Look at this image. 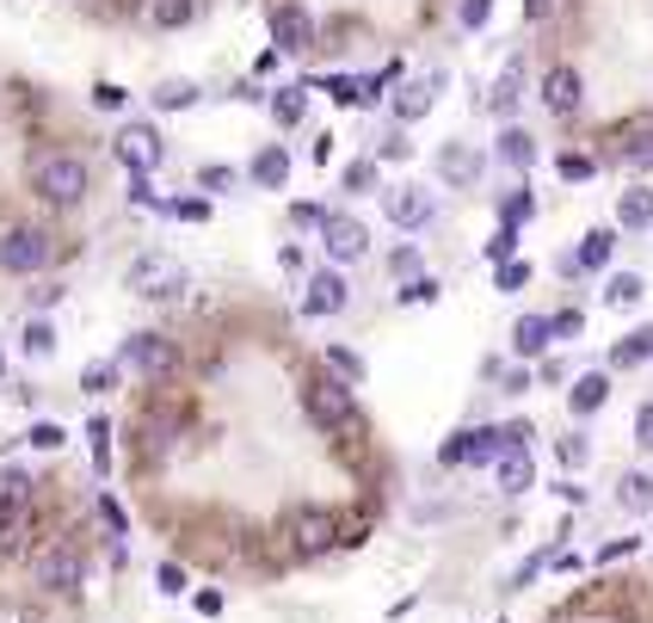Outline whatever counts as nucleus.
Masks as SVG:
<instances>
[{"instance_id": "nucleus-1", "label": "nucleus", "mask_w": 653, "mask_h": 623, "mask_svg": "<svg viewBox=\"0 0 653 623\" xmlns=\"http://www.w3.org/2000/svg\"><path fill=\"white\" fill-rule=\"evenodd\" d=\"M309 414H314V426L321 433H333V438H345V445H358L364 438V407L352 402V383L345 376H314L309 383Z\"/></svg>"}, {"instance_id": "nucleus-2", "label": "nucleus", "mask_w": 653, "mask_h": 623, "mask_svg": "<svg viewBox=\"0 0 653 623\" xmlns=\"http://www.w3.org/2000/svg\"><path fill=\"white\" fill-rule=\"evenodd\" d=\"M32 186H37V198H44V204H80V198H87V161H80V155L37 161Z\"/></svg>"}, {"instance_id": "nucleus-3", "label": "nucleus", "mask_w": 653, "mask_h": 623, "mask_svg": "<svg viewBox=\"0 0 653 623\" xmlns=\"http://www.w3.org/2000/svg\"><path fill=\"white\" fill-rule=\"evenodd\" d=\"M284 537H290L296 556H326V549L340 544V518L326 513V506H296L284 518Z\"/></svg>"}, {"instance_id": "nucleus-4", "label": "nucleus", "mask_w": 653, "mask_h": 623, "mask_svg": "<svg viewBox=\"0 0 653 623\" xmlns=\"http://www.w3.org/2000/svg\"><path fill=\"white\" fill-rule=\"evenodd\" d=\"M118 359H124L130 371H142V376H173L179 371V346L161 340V334H130Z\"/></svg>"}, {"instance_id": "nucleus-5", "label": "nucleus", "mask_w": 653, "mask_h": 623, "mask_svg": "<svg viewBox=\"0 0 653 623\" xmlns=\"http://www.w3.org/2000/svg\"><path fill=\"white\" fill-rule=\"evenodd\" d=\"M80 580H87V561H80L75 544H56V549H44V556H37V587H49V592H75Z\"/></svg>"}, {"instance_id": "nucleus-6", "label": "nucleus", "mask_w": 653, "mask_h": 623, "mask_svg": "<svg viewBox=\"0 0 653 623\" xmlns=\"http://www.w3.org/2000/svg\"><path fill=\"white\" fill-rule=\"evenodd\" d=\"M321 241L333 260H364V248H370V229H364L358 217H345V210H333V217H321Z\"/></svg>"}, {"instance_id": "nucleus-7", "label": "nucleus", "mask_w": 653, "mask_h": 623, "mask_svg": "<svg viewBox=\"0 0 653 623\" xmlns=\"http://www.w3.org/2000/svg\"><path fill=\"white\" fill-rule=\"evenodd\" d=\"M0 265H7V272H37V265H49V234L44 229H13L0 241Z\"/></svg>"}, {"instance_id": "nucleus-8", "label": "nucleus", "mask_w": 653, "mask_h": 623, "mask_svg": "<svg viewBox=\"0 0 653 623\" xmlns=\"http://www.w3.org/2000/svg\"><path fill=\"white\" fill-rule=\"evenodd\" d=\"M130 284L142 296H179L186 291V265H167V260H136L130 265Z\"/></svg>"}, {"instance_id": "nucleus-9", "label": "nucleus", "mask_w": 653, "mask_h": 623, "mask_svg": "<svg viewBox=\"0 0 653 623\" xmlns=\"http://www.w3.org/2000/svg\"><path fill=\"white\" fill-rule=\"evenodd\" d=\"M617 155L635 161V167H653V111H635L629 124H617Z\"/></svg>"}, {"instance_id": "nucleus-10", "label": "nucleus", "mask_w": 653, "mask_h": 623, "mask_svg": "<svg viewBox=\"0 0 653 623\" xmlns=\"http://www.w3.org/2000/svg\"><path fill=\"white\" fill-rule=\"evenodd\" d=\"M383 210H389L395 229H425V222H432V198H425L420 186H395L389 198H383Z\"/></svg>"}, {"instance_id": "nucleus-11", "label": "nucleus", "mask_w": 653, "mask_h": 623, "mask_svg": "<svg viewBox=\"0 0 653 623\" xmlns=\"http://www.w3.org/2000/svg\"><path fill=\"white\" fill-rule=\"evenodd\" d=\"M272 37H278V50L302 56V50H314V19L302 13V7H278V13H272Z\"/></svg>"}, {"instance_id": "nucleus-12", "label": "nucleus", "mask_w": 653, "mask_h": 623, "mask_svg": "<svg viewBox=\"0 0 653 623\" xmlns=\"http://www.w3.org/2000/svg\"><path fill=\"white\" fill-rule=\"evenodd\" d=\"M118 155H124L130 173H148V167L161 161V136H155L148 124H130L124 136H118Z\"/></svg>"}, {"instance_id": "nucleus-13", "label": "nucleus", "mask_w": 653, "mask_h": 623, "mask_svg": "<svg viewBox=\"0 0 653 623\" xmlns=\"http://www.w3.org/2000/svg\"><path fill=\"white\" fill-rule=\"evenodd\" d=\"M345 309V278L340 272H314L309 296H302V315H340Z\"/></svg>"}, {"instance_id": "nucleus-14", "label": "nucleus", "mask_w": 653, "mask_h": 623, "mask_svg": "<svg viewBox=\"0 0 653 623\" xmlns=\"http://www.w3.org/2000/svg\"><path fill=\"white\" fill-rule=\"evenodd\" d=\"M543 106L555 111V118L579 111V75H574V68H549V80H543Z\"/></svg>"}, {"instance_id": "nucleus-15", "label": "nucleus", "mask_w": 653, "mask_h": 623, "mask_svg": "<svg viewBox=\"0 0 653 623\" xmlns=\"http://www.w3.org/2000/svg\"><path fill=\"white\" fill-rule=\"evenodd\" d=\"M549 340H555V321H549V315H524V321L512 328V346L524 352V359H536Z\"/></svg>"}, {"instance_id": "nucleus-16", "label": "nucleus", "mask_w": 653, "mask_h": 623, "mask_svg": "<svg viewBox=\"0 0 653 623\" xmlns=\"http://www.w3.org/2000/svg\"><path fill=\"white\" fill-rule=\"evenodd\" d=\"M530 482H536V469H530V445H518V451L499 457V488H506V494H524Z\"/></svg>"}, {"instance_id": "nucleus-17", "label": "nucleus", "mask_w": 653, "mask_h": 623, "mask_svg": "<svg viewBox=\"0 0 653 623\" xmlns=\"http://www.w3.org/2000/svg\"><path fill=\"white\" fill-rule=\"evenodd\" d=\"M567 402H574V414H598V407L610 402V376L605 371H586L574 383V395H567Z\"/></svg>"}, {"instance_id": "nucleus-18", "label": "nucleus", "mask_w": 653, "mask_h": 623, "mask_svg": "<svg viewBox=\"0 0 653 623\" xmlns=\"http://www.w3.org/2000/svg\"><path fill=\"white\" fill-rule=\"evenodd\" d=\"M438 173H444L451 186H468V179L482 173V161H475V149H463V142H451V149L438 155Z\"/></svg>"}, {"instance_id": "nucleus-19", "label": "nucleus", "mask_w": 653, "mask_h": 623, "mask_svg": "<svg viewBox=\"0 0 653 623\" xmlns=\"http://www.w3.org/2000/svg\"><path fill=\"white\" fill-rule=\"evenodd\" d=\"M253 179H259L265 192H278L284 179H290V155H284V149H259V155H253Z\"/></svg>"}, {"instance_id": "nucleus-20", "label": "nucleus", "mask_w": 653, "mask_h": 623, "mask_svg": "<svg viewBox=\"0 0 653 623\" xmlns=\"http://www.w3.org/2000/svg\"><path fill=\"white\" fill-rule=\"evenodd\" d=\"M610 248H617V234L591 229L586 241H579V253H567V272H574V265H610Z\"/></svg>"}, {"instance_id": "nucleus-21", "label": "nucleus", "mask_w": 653, "mask_h": 623, "mask_svg": "<svg viewBox=\"0 0 653 623\" xmlns=\"http://www.w3.org/2000/svg\"><path fill=\"white\" fill-rule=\"evenodd\" d=\"M617 222H622V229H648V222H653V192H622Z\"/></svg>"}, {"instance_id": "nucleus-22", "label": "nucleus", "mask_w": 653, "mask_h": 623, "mask_svg": "<svg viewBox=\"0 0 653 623\" xmlns=\"http://www.w3.org/2000/svg\"><path fill=\"white\" fill-rule=\"evenodd\" d=\"M641 359H653V328H635L629 340L617 346V352H610V364H617V371H629V364H641Z\"/></svg>"}, {"instance_id": "nucleus-23", "label": "nucleus", "mask_w": 653, "mask_h": 623, "mask_svg": "<svg viewBox=\"0 0 653 623\" xmlns=\"http://www.w3.org/2000/svg\"><path fill=\"white\" fill-rule=\"evenodd\" d=\"M499 161H506V167H530V161H536L530 130H506V136H499Z\"/></svg>"}, {"instance_id": "nucleus-24", "label": "nucleus", "mask_w": 653, "mask_h": 623, "mask_svg": "<svg viewBox=\"0 0 653 623\" xmlns=\"http://www.w3.org/2000/svg\"><path fill=\"white\" fill-rule=\"evenodd\" d=\"M302 111H309L302 87H278V94H272V118H278V124H302Z\"/></svg>"}, {"instance_id": "nucleus-25", "label": "nucleus", "mask_w": 653, "mask_h": 623, "mask_svg": "<svg viewBox=\"0 0 653 623\" xmlns=\"http://www.w3.org/2000/svg\"><path fill=\"white\" fill-rule=\"evenodd\" d=\"M605 303H610V309H635V303H641V278H635V272H617V278L605 284Z\"/></svg>"}, {"instance_id": "nucleus-26", "label": "nucleus", "mask_w": 653, "mask_h": 623, "mask_svg": "<svg viewBox=\"0 0 653 623\" xmlns=\"http://www.w3.org/2000/svg\"><path fill=\"white\" fill-rule=\"evenodd\" d=\"M622 506H629V513H648L653 506V476H622Z\"/></svg>"}, {"instance_id": "nucleus-27", "label": "nucleus", "mask_w": 653, "mask_h": 623, "mask_svg": "<svg viewBox=\"0 0 653 623\" xmlns=\"http://www.w3.org/2000/svg\"><path fill=\"white\" fill-rule=\"evenodd\" d=\"M19 537H25V506H7V500H0V556H13Z\"/></svg>"}, {"instance_id": "nucleus-28", "label": "nucleus", "mask_w": 653, "mask_h": 623, "mask_svg": "<svg viewBox=\"0 0 653 623\" xmlns=\"http://www.w3.org/2000/svg\"><path fill=\"white\" fill-rule=\"evenodd\" d=\"M191 99H198V87H191V80H161V87H155V106L161 111H186Z\"/></svg>"}, {"instance_id": "nucleus-29", "label": "nucleus", "mask_w": 653, "mask_h": 623, "mask_svg": "<svg viewBox=\"0 0 653 623\" xmlns=\"http://www.w3.org/2000/svg\"><path fill=\"white\" fill-rule=\"evenodd\" d=\"M0 500H7V506H25V500H32V476H25V469H0Z\"/></svg>"}, {"instance_id": "nucleus-30", "label": "nucleus", "mask_w": 653, "mask_h": 623, "mask_svg": "<svg viewBox=\"0 0 653 623\" xmlns=\"http://www.w3.org/2000/svg\"><path fill=\"white\" fill-rule=\"evenodd\" d=\"M530 210H536V198H530L524 186L506 192V204H499V217H506V229H518V222H530Z\"/></svg>"}, {"instance_id": "nucleus-31", "label": "nucleus", "mask_w": 653, "mask_h": 623, "mask_svg": "<svg viewBox=\"0 0 653 623\" xmlns=\"http://www.w3.org/2000/svg\"><path fill=\"white\" fill-rule=\"evenodd\" d=\"M25 352H32V359H49V352H56V328H49V321H25Z\"/></svg>"}, {"instance_id": "nucleus-32", "label": "nucleus", "mask_w": 653, "mask_h": 623, "mask_svg": "<svg viewBox=\"0 0 653 623\" xmlns=\"http://www.w3.org/2000/svg\"><path fill=\"white\" fill-rule=\"evenodd\" d=\"M425 106H432V94H425V80H413V87H401V99H395V111H401V118H420Z\"/></svg>"}, {"instance_id": "nucleus-33", "label": "nucleus", "mask_w": 653, "mask_h": 623, "mask_svg": "<svg viewBox=\"0 0 653 623\" xmlns=\"http://www.w3.org/2000/svg\"><path fill=\"white\" fill-rule=\"evenodd\" d=\"M512 106H518V63L506 68V75H499V87H494V111H499V118H506Z\"/></svg>"}, {"instance_id": "nucleus-34", "label": "nucleus", "mask_w": 653, "mask_h": 623, "mask_svg": "<svg viewBox=\"0 0 653 623\" xmlns=\"http://www.w3.org/2000/svg\"><path fill=\"white\" fill-rule=\"evenodd\" d=\"M326 364H333L345 383H358V376H364V359H358V352H345V346H333V352H326Z\"/></svg>"}, {"instance_id": "nucleus-35", "label": "nucleus", "mask_w": 653, "mask_h": 623, "mask_svg": "<svg viewBox=\"0 0 653 623\" xmlns=\"http://www.w3.org/2000/svg\"><path fill=\"white\" fill-rule=\"evenodd\" d=\"M512 248H518V229H506V222H499V234L487 241V260L506 265V260H512Z\"/></svg>"}, {"instance_id": "nucleus-36", "label": "nucleus", "mask_w": 653, "mask_h": 623, "mask_svg": "<svg viewBox=\"0 0 653 623\" xmlns=\"http://www.w3.org/2000/svg\"><path fill=\"white\" fill-rule=\"evenodd\" d=\"M401 303H438V278H407L401 284Z\"/></svg>"}, {"instance_id": "nucleus-37", "label": "nucleus", "mask_w": 653, "mask_h": 623, "mask_svg": "<svg viewBox=\"0 0 653 623\" xmlns=\"http://www.w3.org/2000/svg\"><path fill=\"white\" fill-rule=\"evenodd\" d=\"M524 284H530V265H524V260H506V265H499V291H524Z\"/></svg>"}, {"instance_id": "nucleus-38", "label": "nucleus", "mask_w": 653, "mask_h": 623, "mask_svg": "<svg viewBox=\"0 0 653 623\" xmlns=\"http://www.w3.org/2000/svg\"><path fill=\"white\" fill-rule=\"evenodd\" d=\"M155 19H161V25H186V19H191V0H161Z\"/></svg>"}, {"instance_id": "nucleus-39", "label": "nucleus", "mask_w": 653, "mask_h": 623, "mask_svg": "<svg viewBox=\"0 0 653 623\" xmlns=\"http://www.w3.org/2000/svg\"><path fill=\"white\" fill-rule=\"evenodd\" d=\"M87 438H93V457H99V469H106L111 463V426L93 420V426H87Z\"/></svg>"}, {"instance_id": "nucleus-40", "label": "nucleus", "mask_w": 653, "mask_h": 623, "mask_svg": "<svg viewBox=\"0 0 653 623\" xmlns=\"http://www.w3.org/2000/svg\"><path fill=\"white\" fill-rule=\"evenodd\" d=\"M487 13H494V0H463V25H468V32H482Z\"/></svg>"}, {"instance_id": "nucleus-41", "label": "nucleus", "mask_w": 653, "mask_h": 623, "mask_svg": "<svg viewBox=\"0 0 653 623\" xmlns=\"http://www.w3.org/2000/svg\"><path fill=\"white\" fill-rule=\"evenodd\" d=\"M161 592H186V568L179 561H161Z\"/></svg>"}, {"instance_id": "nucleus-42", "label": "nucleus", "mask_w": 653, "mask_h": 623, "mask_svg": "<svg viewBox=\"0 0 653 623\" xmlns=\"http://www.w3.org/2000/svg\"><path fill=\"white\" fill-rule=\"evenodd\" d=\"M635 445H641V451H653V402L635 414Z\"/></svg>"}, {"instance_id": "nucleus-43", "label": "nucleus", "mask_w": 653, "mask_h": 623, "mask_svg": "<svg viewBox=\"0 0 653 623\" xmlns=\"http://www.w3.org/2000/svg\"><path fill=\"white\" fill-rule=\"evenodd\" d=\"M32 445H37V451H56V445H63V426H32Z\"/></svg>"}, {"instance_id": "nucleus-44", "label": "nucleus", "mask_w": 653, "mask_h": 623, "mask_svg": "<svg viewBox=\"0 0 653 623\" xmlns=\"http://www.w3.org/2000/svg\"><path fill=\"white\" fill-rule=\"evenodd\" d=\"M561 179H591V161L586 155H561Z\"/></svg>"}, {"instance_id": "nucleus-45", "label": "nucleus", "mask_w": 653, "mask_h": 623, "mask_svg": "<svg viewBox=\"0 0 653 623\" xmlns=\"http://www.w3.org/2000/svg\"><path fill=\"white\" fill-rule=\"evenodd\" d=\"M198 179H203L210 192H229V186H234V167H203Z\"/></svg>"}, {"instance_id": "nucleus-46", "label": "nucleus", "mask_w": 653, "mask_h": 623, "mask_svg": "<svg viewBox=\"0 0 653 623\" xmlns=\"http://www.w3.org/2000/svg\"><path fill=\"white\" fill-rule=\"evenodd\" d=\"M555 321V340H567V334H579V309H561V315H549Z\"/></svg>"}, {"instance_id": "nucleus-47", "label": "nucleus", "mask_w": 653, "mask_h": 623, "mask_svg": "<svg viewBox=\"0 0 653 623\" xmlns=\"http://www.w3.org/2000/svg\"><path fill=\"white\" fill-rule=\"evenodd\" d=\"M561 463H586V438H561Z\"/></svg>"}, {"instance_id": "nucleus-48", "label": "nucleus", "mask_w": 653, "mask_h": 623, "mask_svg": "<svg viewBox=\"0 0 653 623\" xmlns=\"http://www.w3.org/2000/svg\"><path fill=\"white\" fill-rule=\"evenodd\" d=\"M99 106H106V111H118V106H124V87H111V80H106V87H99Z\"/></svg>"}, {"instance_id": "nucleus-49", "label": "nucleus", "mask_w": 653, "mask_h": 623, "mask_svg": "<svg viewBox=\"0 0 653 623\" xmlns=\"http://www.w3.org/2000/svg\"><path fill=\"white\" fill-rule=\"evenodd\" d=\"M99 518H106L111 531H124V513H118V500H99Z\"/></svg>"}, {"instance_id": "nucleus-50", "label": "nucleus", "mask_w": 653, "mask_h": 623, "mask_svg": "<svg viewBox=\"0 0 653 623\" xmlns=\"http://www.w3.org/2000/svg\"><path fill=\"white\" fill-rule=\"evenodd\" d=\"M87 390H111V364H93V371H87Z\"/></svg>"}, {"instance_id": "nucleus-51", "label": "nucleus", "mask_w": 653, "mask_h": 623, "mask_svg": "<svg viewBox=\"0 0 653 623\" xmlns=\"http://www.w3.org/2000/svg\"><path fill=\"white\" fill-rule=\"evenodd\" d=\"M524 13H530V19H543V13H549V0H524Z\"/></svg>"}]
</instances>
